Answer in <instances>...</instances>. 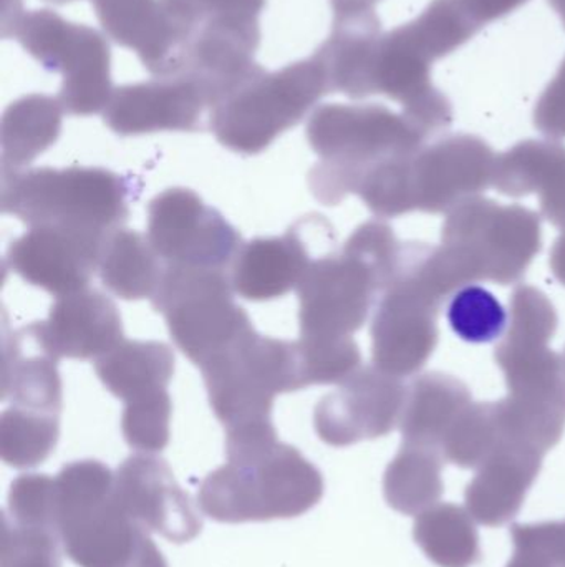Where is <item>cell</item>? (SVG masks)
Here are the masks:
<instances>
[{"label":"cell","instance_id":"6da1fadb","mask_svg":"<svg viewBox=\"0 0 565 567\" xmlns=\"http://www.w3.org/2000/svg\"><path fill=\"white\" fill-rule=\"evenodd\" d=\"M401 243L381 221L355 229L338 255L314 258L299 282V322L305 342L354 339L397 268Z\"/></svg>","mask_w":565,"mask_h":567},{"label":"cell","instance_id":"7a4b0ae2","mask_svg":"<svg viewBox=\"0 0 565 567\" xmlns=\"http://www.w3.org/2000/svg\"><path fill=\"white\" fill-rule=\"evenodd\" d=\"M457 290L440 246L401 243L372 320L374 365L398 379L423 369L438 346V313Z\"/></svg>","mask_w":565,"mask_h":567},{"label":"cell","instance_id":"3957f363","mask_svg":"<svg viewBox=\"0 0 565 567\" xmlns=\"http://www.w3.org/2000/svg\"><path fill=\"white\" fill-rule=\"evenodd\" d=\"M307 138L321 163L312 168L308 186L325 206L357 193L365 173L380 163L410 156L430 136L404 112L384 105H324L312 113Z\"/></svg>","mask_w":565,"mask_h":567},{"label":"cell","instance_id":"277c9868","mask_svg":"<svg viewBox=\"0 0 565 567\" xmlns=\"http://www.w3.org/2000/svg\"><path fill=\"white\" fill-rule=\"evenodd\" d=\"M530 0H433L417 19L384 33L378 47L375 92L401 109L420 105L440 90L431 80L437 60L470 42L491 22Z\"/></svg>","mask_w":565,"mask_h":567},{"label":"cell","instance_id":"5b68a950","mask_svg":"<svg viewBox=\"0 0 565 567\" xmlns=\"http://www.w3.org/2000/svg\"><path fill=\"white\" fill-rule=\"evenodd\" d=\"M322 496V473L297 449L278 442L209 473L198 505L208 518L238 525L297 518Z\"/></svg>","mask_w":565,"mask_h":567},{"label":"cell","instance_id":"8992f818","mask_svg":"<svg viewBox=\"0 0 565 567\" xmlns=\"http://www.w3.org/2000/svg\"><path fill=\"white\" fill-rule=\"evenodd\" d=\"M129 186L105 168L2 169V212L29 228L60 226L108 236L129 215Z\"/></svg>","mask_w":565,"mask_h":567},{"label":"cell","instance_id":"52a82bcc","mask_svg":"<svg viewBox=\"0 0 565 567\" xmlns=\"http://www.w3.org/2000/svg\"><path fill=\"white\" fill-rule=\"evenodd\" d=\"M199 370L226 433L272 425L275 396L308 386L299 340L264 337L254 327Z\"/></svg>","mask_w":565,"mask_h":567},{"label":"cell","instance_id":"ba28073f","mask_svg":"<svg viewBox=\"0 0 565 567\" xmlns=\"http://www.w3.org/2000/svg\"><path fill=\"white\" fill-rule=\"evenodd\" d=\"M327 93V76L314 56L272 73L258 65L212 106L209 125L226 148L258 155Z\"/></svg>","mask_w":565,"mask_h":567},{"label":"cell","instance_id":"9c48e42d","mask_svg":"<svg viewBox=\"0 0 565 567\" xmlns=\"http://www.w3.org/2000/svg\"><path fill=\"white\" fill-rule=\"evenodd\" d=\"M55 522L66 556L79 567H129L148 533L119 505L115 475L96 460L60 470Z\"/></svg>","mask_w":565,"mask_h":567},{"label":"cell","instance_id":"30bf717a","mask_svg":"<svg viewBox=\"0 0 565 567\" xmlns=\"http://www.w3.org/2000/svg\"><path fill=\"white\" fill-rule=\"evenodd\" d=\"M441 248L464 282L511 286L543 249L541 216L524 206L471 196L448 213Z\"/></svg>","mask_w":565,"mask_h":567},{"label":"cell","instance_id":"8fae6325","mask_svg":"<svg viewBox=\"0 0 565 567\" xmlns=\"http://www.w3.org/2000/svg\"><path fill=\"white\" fill-rule=\"evenodd\" d=\"M556 307L543 290L520 286L510 299L506 336L494 350L510 402L534 415L565 420V357L550 347Z\"/></svg>","mask_w":565,"mask_h":567},{"label":"cell","instance_id":"7c38bea8","mask_svg":"<svg viewBox=\"0 0 565 567\" xmlns=\"http://www.w3.org/2000/svg\"><path fill=\"white\" fill-rule=\"evenodd\" d=\"M151 302L176 346L198 367L252 329L224 269L165 265Z\"/></svg>","mask_w":565,"mask_h":567},{"label":"cell","instance_id":"4fadbf2b","mask_svg":"<svg viewBox=\"0 0 565 567\" xmlns=\"http://www.w3.org/2000/svg\"><path fill=\"white\" fill-rule=\"evenodd\" d=\"M12 37L43 69L62 75L59 100L66 113L105 112L113 86L109 47L102 33L52 10H32L20 17Z\"/></svg>","mask_w":565,"mask_h":567},{"label":"cell","instance_id":"5bb4252c","mask_svg":"<svg viewBox=\"0 0 565 567\" xmlns=\"http://www.w3.org/2000/svg\"><path fill=\"white\" fill-rule=\"evenodd\" d=\"M146 238L165 265L192 268L226 269L242 246L234 226L186 188L149 203Z\"/></svg>","mask_w":565,"mask_h":567},{"label":"cell","instance_id":"9a60e30c","mask_svg":"<svg viewBox=\"0 0 565 567\" xmlns=\"http://www.w3.org/2000/svg\"><path fill=\"white\" fill-rule=\"evenodd\" d=\"M498 155L480 136L450 135L405 163L408 212L440 215L493 186Z\"/></svg>","mask_w":565,"mask_h":567},{"label":"cell","instance_id":"2e32d148","mask_svg":"<svg viewBox=\"0 0 565 567\" xmlns=\"http://www.w3.org/2000/svg\"><path fill=\"white\" fill-rule=\"evenodd\" d=\"M407 390L398 377L360 367L315 406L318 439L341 449L388 435L400 423Z\"/></svg>","mask_w":565,"mask_h":567},{"label":"cell","instance_id":"e0dca14e","mask_svg":"<svg viewBox=\"0 0 565 567\" xmlns=\"http://www.w3.org/2000/svg\"><path fill=\"white\" fill-rule=\"evenodd\" d=\"M103 30L155 76H175L198 20L175 0H92Z\"/></svg>","mask_w":565,"mask_h":567},{"label":"cell","instance_id":"ac0fdd59","mask_svg":"<svg viewBox=\"0 0 565 567\" xmlns=\"http://www.w3.org/2000/svg\"><path fill=\"white\" fill-rule=\"evenodd\" d=\"M115 493L129 518L145 532L182 545L201 533L202 518L165 460L129 456L115 473Z\"/></svg>","mask_w":565,"mask_h":567},{"label":"cell","instance_id":"d6986e66","mask_svg":"<svg viewBox=\"0 0 565 567\" xmlns=\"http://www.w3.org/2000/svg\"><path fill=\"white\" fill-rule=\"evenodd\" d=\"M108 236L36 226L10 245L6 261L23 281L55 297L69 296L88 287Z\"/></svg>","mask_w":565,"mask_h":567},{"label":"cell","instance_id":"ffe728a7","mask_svg":"<svg viewBox=\"0 0 565 567\" xmlns=\"http://www.w3.org/2000/svg\"><path fill=\"white\" fill-rule=\"evenodd\" d=\"M209 109L205 90L185 75L156 76L113 90L103 112L106 125L116 135L155 132H192Z\"/></svg>","mask_w":565,"mask_h":567},{"label":"cell","instance_id":"44dd1931","mask_svg":"<svg viewBox=\"0 0 565 567\" xmlns=\"http://www.w3.org/2000/svg\"><path fill=\"white\" fill-rule=\"evenodd\" d=\"M46 349L56 359H100L123 340L118 307L96 289L56 297L49 319L39 322Z\"/></svg>","mask_w":565,"mask_h":567},{"label":"cell","instance_id":"7402d4cb","mask_svg":"<svg viewBox=\"0 0 565 567\" xmlns=\"http://www.w3.org/2000/svg\"><path fill=\"white\" fill-rule=\"evenodd\" d=\"M543 460L544 455L534 450L498 443L464 492L474 522L490 528L513 522L540 476Z\"/></svg>","mask_w":565,"mask_h":567},{"label":"cell","instance_id":"603a6c76","mask_svg":"<svg viewBox=\"0 0 565 567\" xmlns=\"http://www.w3.org/2000/svg\"><path fill=\"white\" fill-rule=\"evenodd\" d=\"M381 35L384 30L375 9L334 13L331 37L312 55L324 70L331 93H344L355 100L375 95Z\"/></svg>","mask_w":565,"mask_h":567},{"label":"cell","instance_id":"cb8c5ba5","mask_svg":"<svg viewBox=\"0 0 565 567\" xmlns=\"http://www.w3.org/2000/svg\"><path fill=\"white\" fill-rule=\"evenodd\" d=\"M493 186L511 198L536 193L541 213L565 233V145L557 140H524L501 153Z\"/></svg>","mask_w":565,"mask_h":567},{"label":"cell","instance_id":"d4e9b609","mask_svg":"<svg viewBox=\"0 0 565 567\" xmlns=\"http://www.w3.org/2000/svg\"><path fill=\"white\" fill-rule=\"evenodd\" d=\"M312 259L299 225L281 238L252 239L232 261V289L254 302L278 299L297 289Z\"/></svg>","mask_w":565,"mask_h":567},{"label":"cell","instance_id":"484cf974","mask_svg":"<svg viewBox=\"0 0 565 567\" xmlns=\"http://www.w3.org/2000/svg\"><path fill=\"white\" fill-rule=\"evenodd\" d=\"M2 396L12 406L62 412V380L56 359L43 342L39 322L15 330L3 343Z\"/></svg>","mask_w":565,"mask_h":567},{"label":"cell","instance_id":"4316f807","mask_svg":"<svg viewBox=\"0 0 565 567\" xmlns=\"http://www.w3.org/2000/svg\"><path fill=\"white\" fill-rule=\"evenodd\" d=\"M470 389L441 372L417 377L407 390L400 426L404 443L440 452L444 436L470 403Z\"/></svg>","mask_w":565,"mask_h":567},{"label":"cell","instance_id":"83f0119b","mask_svg":"<svg viewBox=\"0 0 565 567\" xmlns=\"http://www.w3.org/2000/svg\"><path fill=\"white\" fill-rule=\"evenodd\" d=\"M95 372L112 395L129 402L168 390L175 373V353L158 340H123L95 360Z\"/></svg>","mask_w":565,"mask_h":567},{"label":"cell","instance_id":"f1b7e54d","mask_svg":"<svg viewBox=\"0 0 565 567\" xmlns=\"http://www.w3.org/2000/svg\"><path fill=\"white\" fill-rule=\"evenodd\" d=\"M62 103L46 95H29L13 102L3 113L2 169H25L59 140L62 132Z\"/></svg>","mask_w":565,"mask_h":567},{"label":"cell","instance_id":"f546056e","mask_svg":"<svg viewBox=\"0 0 565 567\" xmlns=\"http://www.w3.org/2000/svg\"><path fill=\"white\" fill-rule=\"evenodd\" d=\"M163 269L165 262L156 255L148 238L132 229H116L103 245L100 278L106 289L122 299H153Z\"/></svg>","mask_w":565,"mask_h":567},{"label":"cell","instance_id":"4dcf8cb0","mask_svg":"<svg viewBox=\"0 0 565 567\" xmlns=\"http://www.w3.org/2000/svg\"><path fill=\"white\" fill-rule=\"evenodd\" d=\"M443 456L428 446L401 443L384 476L388 506L405 516H418L440 502L443 495Z\"/></svg>","mask_w":565,"mask_h":567},{"label":"cell","instance_id":"1f68e13d","mask_svg":"<svg viewBox=\"0 0 565 567\" xmlns=\"http://www.w3.org/2000/svg\"><path fill=\"white\" fill-rule=\"evenodd\" d=\"M414 538L438 567H471L480 563V535L473 516L453 503H440L417 516Z\"/></svg>","mask_w":565,"mask_h":567},{"label":"cell","instance_id":"d6a6232c","mask_svg":"<svg viewBox=\"0 0 565 567\" xmlns=\"http://www.w3.org/2000/svg\"><path fill=\"white\" fill-rule=\"evenodd\" d=\"M60 435V415L10 406L0 419V456L17 470L42 465Z\"/></svg>","mask_w":565,"mask_h":567},{"label":"cell","instance_id":"836d02e7","mask_svg":"<svg viewBox=\"0 0 565 567\" xmlns=\"http://www.w3.org/2000/svg\"><path fill=\"white\" fill-rule=\"evenodd\" d=\"M447 319L453 332L470 343L494 342L510 323L503 303L480 284H468L450 297Z\"/></svg>","mask_w":565,"mask_h":567},{"label":"cell","instance_id":"e575fe53","mask_svg":"<svg viewBox=\"0 0 565 567\" xmlns=\"http://www.w3.org/2000/svg\"><path fill=\"white\" fill-rule=\"evenodd\" d=\"M498 436L494 402H471L463 410L440 446L444 462L460 468H478L496 449Z\"/></svg>","mask_w":565,"mask_h":567},{"label":"cell","instance_id":"d590c367","mask_svg":"<svg viewBox=\"0 0 565 567\" xmlns=\"http://www.w3.org/2000/svg\"><path fill=\"white\" fill-rule=\"evenodd\" d=\"M60 546L55 526L13 522L2 513L0 567H62Z\"/></svg>","mask_w":565,"mask_h":567},{"label":"cell","instance_id":"8d00e7d4","mask_svg":"<svg viewBox=\"0 0 565 567\" xmlns=\"http://www.w3.org/2000/svg\"><path fill=\"white\" fill-rule=\"evenodd\" d=\"M171 396L168 390L125 402L122 430L126 443L142 453H159L169 443Z\"/></svg>","mask_w":565,"mask_h":567},{"label":"cell","instance_id":"74e56055","mask_svg":"<svg viewBox=\"0 0 565 567\" xmlns=\"http://www.w3.org/2000/svg\"><path fill=\"white\" fill-rule=\"evenodd\" d=\"M13 522L55 526V478L20 475L10 486L9 505L3 509Z\"/></svg>","mask_w":565,"mask_h":567},{"label":"cell","instance_id":"f35d334b","mask_svg":"<svg viewBox=\"0 0 565 567\" xmlns=\"http://www.w3.org/2000/svg\"><path fill=\"white\" fill-rule=\"evenodd\" d=\"M513 545L530 546L550 558L557 567H565V519L564 522L513 525Z\"/></svg>","mask_w":565,"mask_h":567},{"label":"cell","instance_id":"ab89813d","mask_svg":"<svg viewBox=\"0 0 565 567\" xmlns=\"http://www.w3.org/2000/svg\"><path fill=\"white\" fill-rule=\"evenodd\" d=\"M534 125L550 140L565 138V59L534 109Z\"/></svg>","mask_w":565,"mask_h":567},{"label":"cell","instance_id":"60d3db41","mask_svg":"<svg viewBox=\"0 0 565 567\" xmlns=\"http://www.w3.org/2000/svg\"><path fill=\"white\" fill-rule=\"evenodd\" d=\"M198 22L208 19H258L265 0H175Z\"/></svg>","mask_w":565,"mask_h":567},{"label":"cell","instance_id":"b9f144b4","mask_svg":"<svg viewBox=\"0 0 565 567\" xmlns=\"http://www.w3.org/2000/svg\"><path fill=\"white\" fill-rule=\"evenodd\" d=\"M129 567H168L166 559L163 558L161 551L156 548L149 533H145L139 543L138 553H136L135 561Z\"/></svg>","mask_w":565,"mask_h":567},{"label":"cell","instance_id":"7bdbcfd3","mask_svg":"<svg viewBox=\"0 0 565 567\" xmlns=\"http://www.w3.org/2000/svg\"><path fill=\"white\" fill-rule=\"evenodd\" d=\"M506 567H557L546 556L530 546L514 545L513 558Z\"/></svg>","mask_w":565,"mask_h":567},{"label":"cell","instance_id":"ee69618b","mask_svg":"<svg viewBox=\"0 0 565 567\" xmlns=\"http://www.w3.org/2000/svg\"><path fill=\"white\" fill-rule=\"evenodd\" d=\"M22 0H3L2 33L10 37L22 17Z\"/></svg>","mask_w":565,"mask_h":567},{"label":"cell","instance_id":"f6af8a7d","mask_svg":"<svg viewBox=\"0 0 565 567\" xmlns=\"http://www.w3.org/2000/svg\"><path fill=\"white\" fill-rule=\"evenodd\" d=\"M550 266L553 269L554 278L565 286V233L556 239L551 249Z\"/></svg>","mask_w":565,"mask_h":567},{"label":"cell","instance_id":"bcb514c9","mask_svg":"<svg viewBox=\"0 0 565 567\" xmlns=\"http://www.w3.org/2000/svg\"><path fill=\"white\" fill-rule=\"evenodd\" d=\"M332 9L335 12H345V10L375 9L380 0H331Z\"/></svg>","mask_w":565,"mask_h":567},{"label":"cell","instance_id":"7dc6e473","mask_svg":"<svg viewBox=\"0 0 565 567\" xmlns=\"http://www.w3.org/2000/svg\"><path fill=\"white\" fill-rule=\"evenodd\" d=\"M550 2V6L553 7L554 10H556L557 16L563 19V23L565 27V0H547Z\"/></svg>","mask_w":565,"mask_h":567},{"label":"cell","instance_id":"c3c4849f","mask_svg":"<svg viewBox=\"0 0 565 567\" xmlns=\"http://www.w3.org/2000/svg\"><path fill=\"white\" fill-rule=\"evenodd\" d=\"M46 2H52V3H66V2H72V0H46Z\"/></svg>","mask_w":565,"mask_h":567},{"label":"cell","instance_id":"681fc988","mask_svg":"<svg viewBox=\"0 0 565 567\" xmlns=\"http://www.w3.org/2000/svg\"><path fill=\"white\" fill-rule=\"evenodd\" d=\"M564 357H565V352H564Z\"/></svg>","mask_w":565,"mask_h":567}]
</instances>
